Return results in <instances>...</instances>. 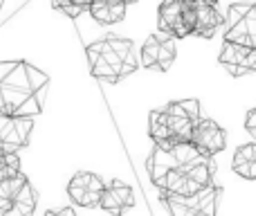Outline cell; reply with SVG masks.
Here are the masks:
<instances>
[{
  "label": "cell",
  "mask_w": 256,
  "mask_h": 216,
  "mask_svg": "<svg viewBox=\"0 0 256 216\" xmlns=\"http://www.w3.org/2000/svg\"><path fill=\"white\" fill-rule=\"evenodd\" d=\"M218 61H220V66H225V70L232 77L250 75V72H256V48L225 41L220 48Z\"/></svg>",
  "instance_id": "cell-11"
},
{
  "label": "cell",
  "mask_w": 256,
  "mask_h": 216,
  "mask_svg": "<svg viewBox=\"0 0 256 216\" xmlns=\"http://www.w3.org/2000/svg\"><path fill=\"white\" fill-rule=\"evenodd\" d=\"M50 77L25 61H0V113L36 117L43 113Z\"/></svg>",
  "instance_id": "cell-1"
},
{
  "label": "cell",
  "mask_w": 256,
  "mask_h": 216,
  "mask_svg": "<svg viewBox=\"0 0 256 216\" xmlns=\"http://www.w3.org/2000/svg\"><path fill=\"white\" fill-rule=\"evenodd\" d=\"M184 14H186V0H162V5L158 9L160 32L171 36V39L191 36L184 21Z\"/></svg>",
  "instance_id": "cell-13"
},
{
  "label": "cell",
  "mask_w": 256,
  "mask_h": 216,
  "mask_svg": "<svg viewBox=\"0 0 256 216\" xmlns=\"http://www.w3.org/2000/svg\"><path fill=\"white\" fill-rule=\"evenodd\" d=\"M200 158H204V155H200L191 142L173 144V146H155L153 153L148 155L146 169H148V176L153 180V185L158 187L168 171H173V169H186L194 162H198Z\"/></svg>",
  "instance_id": "cell-4"
},
{
  "label": "cell",
  "mask_w": 256,
  "mask_h": 216,
  "mask_svg": "<svg viewBox=\"0 0 256 216\" xmlns=\"http://www.w3.org/2000/svg\"><path fill=\"white\" fill-rule=\"evenodd\" d=\"M162 119V124L166 126L171 144H184L191 142V133L194 126L198 124L200 115V102L198 99H180V102H171L164 108H155Z\"/></svg>",
  "instance_id": "cell-3"
},
{
  "label": "cell",
  "mask_w": 256,
  "mask_h": 216,
  "mask_svg": "<svg viewBox=\"0 0 256 216\" xmlns=\"http://www.w3.org/2000/svg\"><path fill=\"white\" fill-rule=\"evenodd\" d=\"M222 23L225 41L256 48V3H234Z\"/></svg>",
  "instance_id": "cell-6"
},
{
  "label": "cell",
  "mask_w": 256,
  "mask_h": 216,
  "mask_svg": "<svg viewBox=\"0 0 256 216\" xmlns=\"http://www.w3.org/2000/svg\"><path fill=\"white\" fill-rule=\"evenodd\" d=\"M25 182H27V176L22 171L18 176L9 178V180H0V216L9 214V209L14 207V203H16Z\"/></svg>",
  "instance_id": "cell-17"
},
{
  "label": "cell",
  "mask_w": 256,
  "mask_h": 216,
  "mask_svg": "<svg viewBox=\"0 0 256 216\" xmlns=\"http://www.w3.org/2000/svg\"><path fill=\"white\" fill-rule=\"evenodd\" d=\"M99 207L110 216H122L130 207H135V194H132V189L126 182L112 180L110 185H106V189H104Z\"/></svg>",
  "instance_id": "cell-14"
},
{
  "label": "cell",
  "mask_w": 256,
  "mask_h": 216,
  "mask_svg": "<svg viewBox=\"0 0 256 216\" xmlns=\"http://www.w3.org/2000/svg\"><path fill=\"white\" fill-rule=\"evenodd\" d=\"M212 3H216V0H212Z\"/></svg>",
  "instance_id": "cell-22"
},
{
  "label": "cell",
  "mask_w": 256,
  "mask_h": 216,
  "mask_svg": "<svg viewBox=\"0 0 256 216\" xmlns=\"http://www.w3.org/2000/svg\"><path fill=\"white\" fill-rule=\"evenodd\" d=\"M189 34L200 36V39H212L222 27V12L212 0H186V14H184Z\"/></svg>",
  "instance_id": "cell-7"
},
{
  "label": "cell",
  "mask_w": 256,
  "mask_h": 216,
  "mask_svg": "<svg viewBox=\"0 0 256 216\" xmlns=\"http://www.w3.org/2000/svg\"><path fill=\"white\" fill-rule=\"evenodd\" d=\"M20 173V158L16 151L0 149V180H9V178Z\"/></svg>",
  "instance_id": "cell-18"
},
{
  "label": "cell",
  "mask_w": 256,
  "mask_h": 216,
  "mask_svg": "<svg viewBox=\"0 0 256 216\" xmlns=\"http://www.w3.org/2000/svg\"><path fill=\"white\" fill-rule=\"evenodd\" d=\"M245 131L252 135V140L256 142V108H252L248 113V117H245Z\"/></svg>",
  "instance_id": "cell-19"
},
{
  "label": "cell",
  "mask_w": 256,
  "mask_h": 216,
  "mask_svg": "<svg viewBox=\"0 0 256 216\" xmlns=\"http://www.w3.org/2000/svg\"><path fill=\"white\" fill-rule=\"evenodd\" d=\"M86 54H88L92 77L108 81V84L122 81L124 77L132 75L140 66L132 41L115 34H108L97 43H90L86 48Z\"/></svg>",
  "instance_id": "cell-2"
},
{
  "label": "cell",
  "mask_w": 256,
  "mask_h": 216,
  "mask_svg": "<svg viewBox=\"0 0 256 216\" xmlns=\"http://www.w3.org/2000/svg\"><path fill=\"white\" fill-rule=\"evenodd\" d=\"M222 189L214 182V185L200 189L194 196H178V194H164L162 191V203L166 205L171 216H216L218 205H220Z\"/></svg>",
  "instance_id": "cell-5"
},
{
  "label": "cell",
  "mask_w": 256,
  "mask_h": 216,
  "mask_svg": "<svg viewBox=\"0 0 256 216\" xmlns=\"http://www.w3.org/2000/svg\"><path fill=\"white\" fill-rule=\"evenodd\" d=\"M191 144L196 146L200 155L204 158H214L216 153H220L227 146V133L222 126H218L214 119L200 117L198 124L194 126V133H191Z\"/></svg>",
  "instance_id": "cell-10"
},
{
  "label": "cell",
  "mask_w": 256,
  "mask_h": 216,
  "mask_svg": "<svg viewBox=\"0 0 256 216\" xmlns=\"http://www.w3.org/2000/svg\"><path fill=\"white\" fill-rule=\"evenodd\" d=\"M176 57H178L176 39L162 34V32L160 34H150L140 50V63L144 68H148V70L150 68H158L162 72L171 70Z\"/></svg>",
  "instance_id": "cell-8"
},
{
  "label": "cell",
  "mask_w": 256,
  "mask_h": 216,
  "mask_svg": "<svg viewBox=\"0 0 256 216\" xmlns=\"http://www.w3.org/2000/svg\"><path fill=\"white\" fill-rule=\"evenodd\" d=\"M68 3H70V7L74 9V14H76V16H79V14L84 12V9H88L90 0H68Z\"/></svg>",
  "instance_id": "cell-20"
},
{
  "label": "cell",
  "mask_w": 256,
  "mask_h": 216,
  "mask_svg": "<svg viewBox=\"0 0 256 216\" xmlns=\"http://www.w3.org/2000/svg\"><path fill=\"white\" fill-rule=\"evenodd\" d=\"M106 189V182L102 180V176L90 171H79L72 176V180L68 182V196L81 207H99L102 194Z\"/></svg>",
  "instance_id": "cell-9"
},
{
  "label": "cell",
  "mask_w": 256,
  "mask_h": 216,
  "mask_svg": "<svg viewBox=\"0 0 256 216\" xmlns=\"http://www.w3.org/2000/svg\"><path fill=\"white\" fill-rule=\"evenodd\" d=\"M232 169L245 180H256V142L236 149L234 160H232Z\"/></svg>",
  "instance_id": "cell-16"
},
{
  "label": "cell",
  "mask_w": 256,
  "mask_h": 216,
  "mask_svg": "<svg viewBox=\"0 0 256 216\" xmlns=\"http://www.w3.org/2000/svg\"><path fill=\"white\" fill-rule=\"evenodd\" d=\"M88 12L99 25H115L126 18V0H90Z\"/></svg>",
  "instance_id": "cell-15"
},
{
  "label": "cell",
  "mask_w": 256,
  "mask_h": 216,
  "mask_svg": "<svg viewBox=\"0 0 256 216\" xmlns=\"http://www.w3.org/2000/svg\"><path fill=\"white\" fill-rule=\"evenodd\" d=\"M45 216H76V212L72 207H61V209H50V212H45Z\"/></svg>",
  "instance_id": "cell-21"
},
{
  "label": "cell",
  "mask_w": 256,
  "mask_h": 216,
  "mask_svg": "<svg viewBox=\"0 0 256 216\" xmlns=\"http://www.w3.org/2000/svg\"><path fill=\"white\" fill-rule=\"evenodd\" d=\"M34 119L32 117H12L0 113V149L18 151L30 144Z\"/></svg>",
  "instance_id": "cell-12"
}]
</instances>
